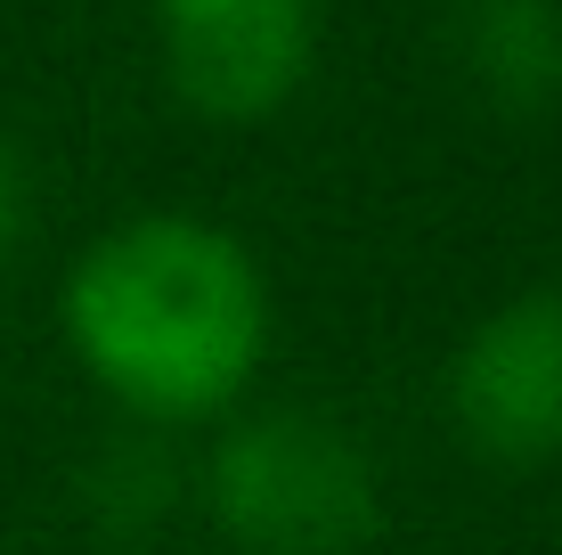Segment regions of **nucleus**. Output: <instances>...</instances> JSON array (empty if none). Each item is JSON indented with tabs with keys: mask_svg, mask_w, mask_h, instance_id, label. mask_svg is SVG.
<instances>
[{
	"mask_svg": "<svg viewBox=\"0 0 562 555\" xmlns=\"http://www.w3.org/2000/svg\"><path fill=\"white\" fill-rule=\"evenodd\" d=\"M66 328L82 359L139 409H212L254 376L269 343L261 270L228 229L196 213H139L66 278Z\"/></svg>",
	"mask_w": 562,
	"mask_h": 555,
	"instance_id": "nucleus-1",
	"label": "nucleus"
},
{
	"mask_svg": "<svg viewBox=\"0 0 562 555\" xmlns=\"http://www.w3.org/2000/svg\"><path fill=\"white\" fill-rule=\"evenodd\" d=\"M212 514L254 555H351L375 531V474L342 425L261 409L212 449Z\"/></svg>",
	"mask_w": 562,
	"mask_h": 555,
	"instance_id": "nucleus-2",
	"label": "nucleus"
},
{
	"mask_svg": "<svg viewBox=\"0 0 562 555\" xmlns=\"http://www.w3.org/2000/svg\"><path fill=\"white\" fill-rule=\"evenodd\" d=\"M449 417L490 457L562 449V286L497 302L449 359Z\"/></svg>",
	"mask_w": 562,
	"mask_h": 555,
	"instance_id": "nucleus-3",
	"label": "nucleus"
},
{
	"mask_svg": "<svg viewBox=\"0 0 562 555\" xmlns=\"http://www.w3.org/2000/svg\"><path fill=\"white\" fill-rule=\"evenodd\" d=\"M164 57L204 114H261L310 66V0H164Z\"/></svg>",
	"mask_w": 562,
	"mask_h": 555,
	"instance_id": "nucleus-4",
	"label": "nucleus"
},
{
	"mask_svg": "<svg viewBox=\"0 0 562 555\" xmlns=\"http://www.w3.org/2000/svg\"><path fill=\"white\" fill-rule=\"evenodd\" d=\"M464 66L490 99L538 107L562 90V9L554 0H464L457 9Z\"/></svg>",
	"mask_w": 562,
	"mask_h": 555,
	"instance_id": "nucleus-5",
	"label": "nucleus"
},
{
	"mask_svg": "<svg viewBox=\"0 0 562 555\" xmlns=\"http://www.w3.org/2000/svg\"><path fill=\"white\" fill-rule=\"evenodd\" d=\"M25 237V164H16V147L0 140V254Z\"/></svg>",
	"mask_w": 562,
	"mask_h": 555,
	"instance_id": "nucleus-6",
	"label": "nucleus"
}]
</instances>
